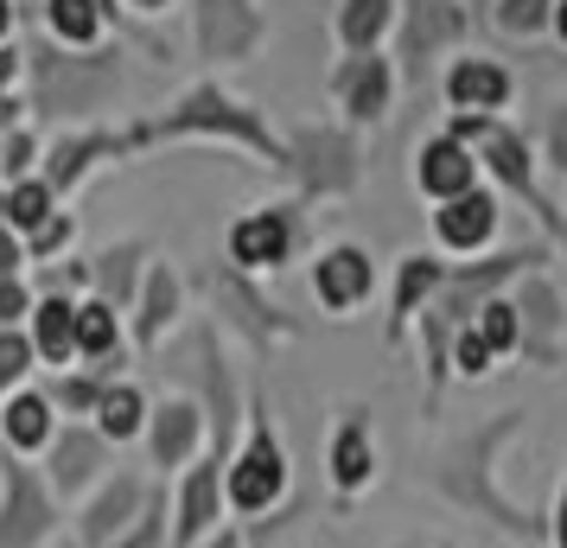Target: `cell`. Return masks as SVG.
I'll list each match as a JSON object with an SVG mask.
<instances>
[{
	"instance_id": "obj_1",
	"label": "cell",
	"mask_w": 567,
	"mask_h": 548,
	"mask_svg": "<svg viewBox=\"0 0 567 548\" xmlns=\"http://www.w3.org/2000/svg\"><path fill=\"white\" fill-rule=\"evenodd\" d=\"M516 427H523V415L504 409L485 434H472V441L440 466V492L453 497V504H465V510H485V517L497 523V529H511V536H536V517H523L511 497L497 492V453H504V441H511Z\"/></svg>"
},
{
	"instance_id": "obj_2",
	"label": "cell",
	"mask_w": 567,
	"mask_h": 548,
	"mask_svg": "<svg viewBox=\"0 0 567 548\" xmlns=\"http://www.w3.org/2000/svg\"><path fill=\"white\" fill-rule=\"evenodd\" d=\"M287 497V453H281V434H275V421L261 402L243 409V446L230 453V466H224V510L236 517H268V510H281Z\"/></svg>"
},
{
	"instance_id": "obj_3",
	"label": "cell",
	"mask_w": 567,
	"mask_h": 548,
	"mask_svg": "<svg viewBox=\"0 0 567 548\" xmlns=\"http://www.w3.org/2000/svg\"><path fill=\"white\" fill-rule=\"evenodd\" d=\"M166 134H230V141H243V147H256V154H268L275 166H287V147L275 141V134L261 128L256 115L243 103H230V96H217V90H192L173 115H159V122H147V128H134V147H147V141H166Z\"/></svg>"
},
{
	"instance_id": "obj_4",
	"label": "cell",
	"mask_w": 567,
	"mask_h": 548,
	"mask_svg": "<svg viewBox=\"0 0 567 548\" xmlns=\"http://www.w3.org/2000/svg\"><path fill=\"white\" fill-rule=\"evenodd\" d=\"M52 536H58V504L45 472L20 453H0V548H45Z\"/></svg>"
},
{
	"instance_id": "obj_5",
	"label": "cell",
	"mask_w": 567,
	"mask_h": 548,
	"mask_svg": "<svg viewBox=\"0 0 567 548\" xmlns=\"http://www.w3.org/2000/svg\"><path fill=\"white\" fill-rule=\"evenodd\" d=\"M32 71H39V108H45V115H90V108L115 90L109 52H96V58L32 52Z\"/></svg>"
},
{
	"instance_id": "obj_6",
	"label": "cell",
	"mask_w": 567,
	"mask_h": 548,
	"mask_svg": "<svg viewBox=\"0 0 567 548\" xmlns=\"http://www.w3.org/2000/svg\"><path fill=\"white\" fill-rule=\"evenodd\" d=\"M287 173L300 179L307 198H338V192L358 185V147H351V134H338V128H307L287 147Z\"/></svg>"
},
{
	"instance_id": "obj_7",
	"label": "cell",
	"mask_w": 567,
	"mask_h": 548,
	"mask_svg": "<svg viewBox=\"0 0 567 548\" xmlns=\"http://www.w3.org/2000/svg\"><path fill=\"white\" fill-rule=\"evenodd\" d=\"M453 141H460V147H478L491 173H497L504 185H516V192H523V198H529L548 224H555V210L536 198V173H529V147H523V134L497 128L491 115H460V122H453Z\"/></svg>"
},
{
	"instance_id": "obj_8",
	"label": "cell",
	"mask_w": 567,
	"mask_h": 548,
	"mask_svg": "<svg viewBox=\"0 0 567 548\" xmlns=\"http://www.w3.org/2000/svg\"><path fill=\"white\" fill-rule=\"evenodd\" d=\"M103 466H109V441L96 427H83V421H64V434L45 441V485H52L64 504L90 492V485L103 478Z\"/></svg>"
},
{
	"instance_id": "obj_9",
	"label": "cell",
	"mask_w": 567,
	"mask_h": 548,
	"mask_svg": "<svg viewBox=\"0 0 567 548\" xmlns=\"http://www.w3.org/2000/svg\"><path fill=\"white\" fill-rule=\"evenodd\" d=\"M224 466L230 459H217V453H205L198 466H185L179 504H173V548H198L217 529V517H224Z\"/></svg>"
},
{
	"instance_id": "obj_10",
	"label": "cell",
	"mask_w": 567,
	"mask_h": 548,
	"mask_svg": "<svg viewBox=\"0 0 567 548\" xmlns=\"http://www.w3.org/2000/svg\"><path fill=\"white\" fill-rule=\"evenodd\" d=\"M147 453H154V466L179 472L198 459V446H205V409L198 402H185V395H173V402H159V409H147Z\"/></svg>"
},
{
	"instance_id": "obj_11",
	"label": "cell",
	"mask_w": 567,
	"mask_h": 548,
	"mask_svg": "<svg viewBox=\"0 0 567 548\" xmlns=\"http://www.w3.org/2000/svg\"><path fill=\"white\" fill-rule=\"evenodd\" d=\"M141 497H147V485H141V478H128V472H115L103 492L90 497V510L78 517V548H109L134 523Z\"/></svg>"
},
{
	"instance_id": "obj_12",
	"label": "cell",
	"mask_w": 567,
	"mask_h": 548,
	"mask_svg": "<svg viewBox=\"0 0 567 548\" xmlns=\"http://www.w3.org/2000/svg\"><path fill=\"white\" fill-rule=\"evenodd\" d=\"M511 307H516V344L536 364H555L561 358V300H555V288L548 281H529L523 300H511Z\"/></svg>"
},
{
	"instance_id": "obj_13",
	"label": "cell",
	"mask_w": 567,
	"mask_h": 548,
	"mask_svg": "<svg viewBox=\"0 0 567 548\" xmlns=\"http://www.w3.org/2000/svg\"><path fill=\"white\" fill-rule=\"evenodd\" d=\"M287 249H293V217H287V210H249L230 230L236 268H281Z\"/></svg>"
},
{
	"instance_id": "obj_14",
	"label": "cell",
	"mask_w": 567,
	"mask_h": 548,
	"mask_svg": "<svg viewBox=\"0 0 567 548\" xmlns=\"http://www.w3.org/2000/svg\"><path fill=\"white\" fill-rule=\"evenodd\" d=\"M370 256L363 249H351V242H338V249H326L319 256V268H312V293L332 307V313H351L358 300H370Z\"/></svg>"
},
{
	"instance_id": "obj_15",
	"label": "cell",
	"mask_w": 567,
	"mask_h": 548,
	"mask_svg": "<svg viewBox=\"0 0 567 548\" xmlns=\"http://www.w3.org/2000/svg\"><path fill=\"white\" fill-rule=\"evenodd\" d=\"M134 147V128L128 134H71V141H58L52 154H45V192H71V185L96 166V159H115Z\"/></svg>"
},
{
	"instance_id": "obj_16",
	"label": "cell",
	"mask_w": 567,
	"mask_h": 548,
	"mask_svg": "<svg viewBox=\"0 0 567 548\" xmlns=\"http://www.w3.org/2000/svg\"><path fill=\"white\" fill-rule=\"evenodd\" d=\"M434 230H440V242L460 249V256L485 249L491 230H497V198H491V192H460V198H446V205L434 210Z\"/></svg>"
},
{
	"instance_id": "obj_17",
	"label": "cell",
	"mask_w": 567,
	"mask_h": 548,
	"mask_svg": "<svg viewBox=\"0 0 567 548\" xmlns=\"http://www.w3.org/2000/svg\"><path fill=\"white\" fill-rule=\"evenodd\" d=\"M326 472H332V492L338 497H358L370 478H377V441H370V421L351 415L332 434V453H326Z\"/></svg>"
},
{
	"instance_id": "obj_18",
	"label": "cell",
	"mask_w": 567,
	"mask_h": 548,
	"mask_svg": "<svg viewBox=\"0 0 567 548\" xmlns=\"http://www.w3.org/2000/svg\"><path fill=\"white\" fill-rule=\"evenodd\" d=\"M205 13H198V39H205L210 58H243L256 45L261 20L249 13V0H198Z\"/></svg>"
},
{
	"instance_id": "obj_19",
	"label": "cell",
	"mask_w": 567,
	"mask_h": 548,
	"mask_svg": "<svg viewBox=\"0 0 567 548\" xmlns=\"http://www.w3.org/2000/svg\"><path fill=\"white\" fill-rule=\"evenodd\" d=\"M141 319H134V344L141 351H159V339H166V325H173V313H179V275L166 268V261H154L147 275H141Z\"/></svg>"
},
{
	"instance_id": "obj_20",
	"label": "cell",
	"mask_w": 567,
	"mask_h": 548,
	"mask_svg": "<svg viewBox=\"0 0 567 548\" xmlns=\"http://www.w3.org/2000/svg\"><path fill=\"white\" fill-rule=\"evenodd\" d=\"M472 179H478V159H472V147H460L453 134H440V141L421 147V192H434L440 205L460 198V192H472Z\"/></svg>"
},
{
	"instance_id": "obj_21",
	"label": "cell",
	"mask_w": 567,
	"mask_h": 548,
	"mask_svg": "<svg viewBox=\"0 0 567 548\" xmlns=\"http://www.w3.org/2000/svg\"><path fill=\"white\" fill-rule=\"evenodd\" d=\"M32 358H45V364H71L78 358V339H71V319H78V300H64V293H45V300H32Z\"/></svg>"
},
{
	"instance_id": "obj_22",
	"label": "cell",
	"mask_w": 567,
	"mask_h": 548,
	"mask_svg": "<svg viewBox=\"0 0 567 548\" xmlns=\"http://www.w3.org/2000/svg\"><path fill=\"white\" fill-rule=\"evenodd\" d=\"M58 427H52V402L39 390H20L13 402H7V415H0V446L7 453H45V441H52Z\"/></svg>"
},
{
	"instance_id": "obj_23",
	"label": "cell",
	"mask_w": 567,
	"mask_h": 548,
	"mask_svg": "<svg viewBox=\"0 0 567 548\" xmlns=\"http://www.w3.org/2000/svg\"><path fill=\"white\" fill-rule=\"evenodd\" d=\"M71 339H78V351L90 358V370L109 383V370L122 364V325H115V307H103V300H83L78 319H71Z\"/></svg>"
},
{
	"instance_id": "obj_24",
	"label": "cell",
	"mask_w": 567,
	"mask_h": 548,
	"mask_svg": "<svg viewBox=\"0 0 567 548\" xmlns=\"http://www.w3.org/2000/svg\"><path fill=\"white\" fill-rule=\"evenodd\" d=\"M338 103L351 108L358 122H377L389 108V64L383 58H370V52H358L344 71H338Z\"/></svg>"
},
{
	"instance_id": "obj_25",
	"label": "cell",
	"mask_w": 567,
	"mask_h": 548,
	"mask_svg": "<svg viewBox=\"0 0 567 548\" xmlns=\"http://www.w3.org/2000/svg\"><path fill=\"white\" fill-rule=\"evenodd\" d=\"M141 242H109L103 256L90 261V281H96V300L103 307H134V293H141Z\"/></svg>"
},
{
	"instance_id": "obj_26",
	"label": "cell",
	"mask_w": 567,
	"mask_h": 548,
	"mask_svg": "<svg viewBox=\"0 0 567 548\" xmlns=\"http://www.w3.org/2000/svg\"><path fill=\"white\" fill-rule=\"evenodd\" d=\"M446 96H453V108L460 115H485V108H504V96H511V77L497 71V64H485V58H460L453 64V77H446Z\"/></svg>"
},
{
	"instance_id": "obj_27",
	"label": "cell",
	"mask_w": 567,
	"mask_h": 548,
	"mask_svg": "<svg viewBox=\"0 0 567 548\" xmlns=\"http://www.w3.org/2000/svg\"><path fill=\"white\" fill-rule=\"evenodd\" d=\"M210 293H217V300H230L236 307V325H243V332H249V339L256 344H268V339H293V319H281V307H268V300H256V293L243 288V281H236V275H224V281H210Z\"/></svg>"
},
{
	"instance_id": "obj_28",
	"label": "cell",
	"mask_w": 567,
	"mask_h": 548,
	"mask_svg": "<svg viewBox=\"0 0 567 548\" xmlns=\"http://www.w3.org/2000/svg\"><path fill=\"white\" fill-rule=\"evenodd\" d=\"M440 281H446V261H434V256H409V261H402V281H395V313H389V339H402V332H409V319L434 300Z\"/></svg>"
},
{
	"instance_id": "obj_29",
	"label": "cell",
	"mask_w": 567,
	"mask_h": 548,
	"mask_svg": "<svg viewBox=\"0 0 567 548\" xmlns=\"http://www.w3.org/2000/svg\"><path fill=\"white\" fill-rule=\"evenodd\" d=\"M141 427H147V395L134 390V383H109L103 402H96V434L109 446H128Z\"/></svg>"
},
{
	"instance_id": "obj_30",
	"label": "cell",
	"mask_w": 567,
	"mask_h": 548,
	"mask_svg": "<svg viewBox=\"0 0 567 548\" xmlns=\"http://www.w3.org/2000/svg\"><path fill=\"white\" fill-rule=\"evenodd\" d=\"M465 32V7L453 0H414V20H409V58L421 64L427 52H440L446 39H460Z\"/></svg>"
},
{
	"instance_id": "obj_31",
	"label": "cell",
	"mask_w": 567,
	"mask_h": 548,
	"mask_svg": "<svg viewBox=\"0 0 567 548\" xmlns=\"http://www.w3.org/2000/svg\"><path fill=\"white\" fill-rule=\"evenodd\" d=\"M52 217V192H45V179H20L0 192V230H39Z\"/></svg>"
},
{
	"instance_id": "obj_32",
	"label": "cell",
	"mask_w": 567,
	"mask_h": 548,
	"mask_svg": "<svg viewBox=\"0 0 567 548\" xmlns=\"http://www.w3.org/2000/svg\"><path fill=\"white\" fill-rule=\"evenodd\" d=\"M159 536H166V492H159V485H147V497H141L134 523L109 548H159Z\"/></svg>"
},
{
	"instance_id": "obj_33",
	"label": "cell",
	"mask_w": 567,
	"mask_h": 548,
	"mask_svg": "<svg viewBox=\"0 0 567 548\" xmlns=\"http://www.w3.org/2000/svg\"><path fill=\"white\" fill-rule=\"evenodd\" d=\"M45 13H52V32L64 39V45H90V39H96V27H103L96 0H52Z\"/></svg>"
},
{
	"instance_id": "obj_34",
	"label": "cell",
	"mask_w": 567,
	"mask_h": 548,
	"mask_svg": "<svg viewBox=\"0 0 567 548\" xmlns=\"http://www.w3.org/2000/svg\"><path fill=\"white\" fill-rule=\"evenodd\" d=\"M383 27H389V0H351V7H344V20H338V32H344V45H351V52H370Z\"/></svg>"
},
{
	"instance_id": "obj_35",
	"label": "cell",
	"mask_w": 567,
	"mask_h": 548,
	"mask_svg": "<svg viewBox=\"0 0 567 548\" xmlns=\"http://www.w3.org/2000/svg\"><path fill=\"white\" fill-rule=\"evenodd\" d=\"M103 390H109L103 376H96V370H83V376H58L45 402H52V409H64V415H96Z\"/></svg>"
},
{
	"instance_id": "obj_36",
	"label": "cell",
	"mask_w": 567,
	"mask_h": 548,
	"mask_svg": "<svg viewBox=\"0 0 567 548\" xmlns=\"http://www.w3.org/2000/svg\"><path fill=\"white\" fill-rule=\"evenodd\" d=\"M472 332L491 344V358H497V351H516V307H511V300H485Z\"/></svg>"
},
{
	"instance_id": "obj_37",
	"label": "cell",
	"mask_w": 567,
	"mask_h": 548,
	"mask_svg": "<svg viewBox=\"0 0 567 548\" xmlns=\"http://www.w3.org/2000/svg\"><path fill=\"white\" fill-rule=\"evenodd\" d=\"M27 370H32V339L27 332H0V395L13 390Z\"/></svg>"
},
{
	"instance_id": "obj_38",
	"label": "cell",
	"mask_w": 567,
	"mask_h": 548,
	"mask_svg": "<svg viewBox=\"0 0 567 548\" xmlns=\"http://www.w3.org/2000/svg\"><path fill=\"white\" fill-rule=\"evenodd\" d=\"M32 313V293L20 288V275H0V332H13Z\"/></svg>"
},
{
	"instance_id": "obj_39",
	"label": "cell",
	"mask_w": 567,
	"mask_h": 548,
	"mask_svg": "<svg viewBox=\"0 0 567 548\" xmlns=\"http://www.w3.org/2000/svg\"><path fill=\"white\" fill-rule=\"evenodd\" d=\"M32 154H39V147H32V134H27V128H13L7 141H0V173L20 185V173L32 166Z\"/></svg>"
},
{
	"instance_id": "obj_40",
	"label": "cell",
	"mask_w": 567,
	"mask_h": 548,
	"mask_svg": "<svg viewBox=\"0 0 567 548\" xmlns=\"http://www.w3.org/2000/svg\"><path fill=\"white\" fill-rule=\"evenodd\" d=\"M71 236H78V224L52 210V217H45V224L32 230V256H58V249H71Z\"/></svg>"
},
{
	"instance_id": "obj_41",
	"label": "cell",
	"mask_w": 567,
	"mask_h": 548,
	"mask_svg": "<svg viewBox=\"0 0 567 548\" xmlns=\"http://www.w3.org/2000/svg\"><path fill=\"white\" fill-rule=\"evenodd\" d=\"M542 13H548V0H504V13H497V27L504 32H536Z\"/></svg>"
},
{
	"instance_id": "obj_42",
	"label": "cell",
	"mask_w": 567,
	"mask_h": 548,
	"mask_svg": "<svg viewBox=\"0 0 567 548\" xmlns=\"http://www.w3.org/2000/svg\"><path fill=\"white\" fill-rule=\"evenodd\" d=\"M548 159L567 173V108H555V122H548Z\"/></svg>"
},
{
	"instance_id": "obj_43",
	"label": "cell",
	"mask_w": 567,
	"mask_h": 548,
	"mask_svg": "<svg viewBox=\"0 0 567 548\" xmlns=\"http://www.w3.org/2000/svg\"><path fill=\"white\" fill-rule=\"evenodd\" d=\"M20 261H27V242L13 230H0V275H20Z\"/></svg>"
},
{
	"instance_id": "obj_44",
	"label": "cell",
	"mask_w": 567,
	"mask_h": 548,
	"mask_svg": "<svg viewBox=\"0 0 567 548\" xmlns=\"http://www.w3.org/2000/svg\"><path fill=\"white\" fill-rule=\"evenodd\" d=\"M548 529H555V548H567V478H561V497H555V523Z\"/></svg>"
},
{
	"instance_id": "obj_45",
	"label": "cell",
	"mask_w": 567,
	"mask_h": 548,
	"mask_svg": "<svg viewBox=\"0 0 567 548\" xmlns=\"http://www.w3.org/2000/svg\"><path fill=\"white\" fill-rule=\"evenodd\" d=\"M198 548H249V536H243V529H217V536H205Z\"/></svg>"
},
{
	"instance_id": "obj_46",
	"label": "cell",
	"mask_w": 567,
	"mask_h": 548,
	"mask_svg": "<svg viewBox=\"0 0 567 548\" xmlns=\"http://www.w3.org/2000/svg\"><path fill=\"white\" fill-rule=\"evenodd\" d=\"M13 64H20V58H13V52H7V45H0V90L13 83Z\"/></svg>"
},
{
	"instance_id": "obj_47",
	"label": "cell",
	"mask_w": 567,
	"mask_h": 548,
	"mask_svg": "<svg viewBox=\"0 0 567 548\" xmlns=\"http://www.w3.org/2000/svg\"><path fill=\"white\" fill-rule=\"evenodd\" d=\"M7 27H13V7H7V0H0V39H7Z\"/></svg>"
},
{
	"instance_id": "obj_48",
	"label": "cell",
	"mask_w": 567,
	"mask_h": 548,
	"mask_svg": "<svg viewBox=\"0 0 567 548\" xmlns=\"http://www.w3.org/2000/svg\"><path fill=\"white\" fill-rule=\"evenodd\" d=\"M7 122H13V103H7V96H0V128H7Z\"/></svg>"
},
{
	"instance_id": "obj_49",
	"label": "cell",
	"mask_w": 567,
	"mask_h": 548,
	"mask_svg": "<svg viewBox=\"0 0 567 548\" xmlns=\"http://www.w3.org/2000/svg\"><path fill=\"white\" fill-rule=\"evenodd\" d=\"M96 13H115V0H96Z\"/></svg>"
},
{
	"instance_id": "obj_50",
	"label": "cell",
	"mask_w": 567,
	"mask_h": 548,
	"mask_svg": "<svg viewBox=\"0 0 567 548\" xmlns=\"http://www.w3.org/2000/svg\"><path fill=\"white\" fill-rule=\"evenodd\" d=\"M555 20H561V39H567V7H561V13H555Z\"/></svg>"
},
{
	"instance_id": "obj_51",
	"label": "cell",
	"mask_w": 567,
	"mask_h": 548,
	"mask_svg": "<svg viewBox=\"0 0 567 548\" xmlns=\"http://www.w3.org/2000/svg\"><path fill=\"white\" fill-rule=\"evenodd\" d=\"M134 7H147V13H154V7H159V0H134Z\"/></svg>"
},
{
	"instance_id": "obj_52",
	"label": "cell",
	"mask_w": 567,
	"mask_h": 548,
	"mask_svg": "<svg viewBox=\"0 0 567 548\" xmlns=\"http://www.w3.org/2000/svg\"><path fill=\"white\" fill-rule=\"evenodd\" d=\"M71 548H78V542H71Z\"/></svg>"
},
{
	"instance_id": "obj_53",
	"label": "cell",
	"mask_w": 567,
	"mask_h": 548,
	"mask_svg": "<svg viewBox=\"0 0 567 548\" xmlns=\"http://www.w3.org/2000/svg\"><path fill=\"white\" fill-rule=\"evenodd\" d=\"M561 236H567V230H561Z\"/></svg>"
}]
</instances>
